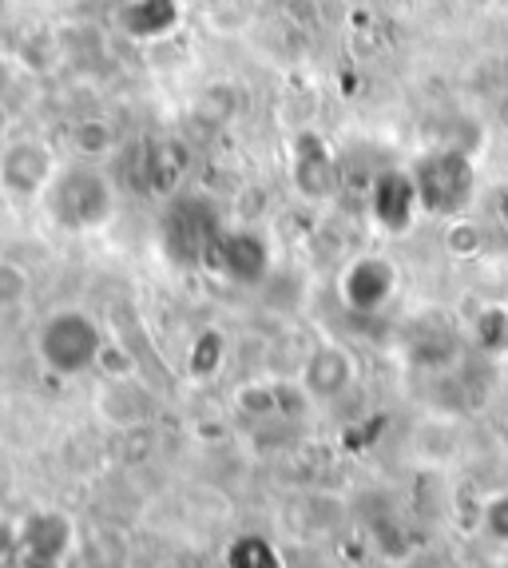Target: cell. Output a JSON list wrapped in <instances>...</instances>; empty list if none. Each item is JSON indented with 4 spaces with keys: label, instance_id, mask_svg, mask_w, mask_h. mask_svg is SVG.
Masks as SVG:
<instances>
[{
    "label": "cell",
    "instance_id": "cell-12",
    "mask_svg": "<svg viewBox=\"0 0 508 568\" xmlns=\"http://www.w3.org/2000/svg\"><path fill=\"white\" fill-rule=\"evenodd\" d=\"M95 409L108 426L115 429H135L151 417V394L132 378H108L104 389L95 394Z\"/></svg>",
    "mask_w": 508,
    "mask_h": 568
},
{
    "label": "cell",
    "instance_id": "cell-13",
    "mask_svg": "<svg viewBox=\"0 0 508 568\" xmlns=\"http://www.w3.org/2000/svg\"><path fill=\"white\" fill-rule=\"evenodd\" d=\"M68 143H72L75 160H108L115 152V143H120V128H115L108 115H80L72 123V132H68Z\"/></svg>",
    "mask_w": 508,
    "mask_h": 568
},
{
    "label": "cell",
    "instance_id": "cell-15",
    "mask_svg": "<svg viewBox=\"0 0 508 568\" xmlns=\"http://www.w3.org/2000/svg\"><path fill=\"white\" fill-rule=\"evenodd\" d=\"M191 155L180 140H163L151 148V163H148V180L155 187H175L183 180V171H187Z\"/></svg>",
    "mask_w": 508,
    "mask_h": 568
},
{
    "label": "cell",
    "instance_id": "cell-6",
    "mask_svg": "<svg viewBox=\"0 0 508 568\" xmlns=\"http://www.w3.org/2000/svg\"><path fill=\"white\" fill-rule=\"evenodd\" d=\"M354 382H358V362H354V354H349L342 342L326 338V342H318L306 358H302L298 389L311 402H318V406L338 402L342 394H349Z\"/></svg>",
    "mask_w": 508,
    "mask_h": 568
},
{
    "label": "cell",
    "instance_id": "cell-4",
    "mask_svg": "<svg viewBox=\"0 0 508 568\" xmlns=\"http://www.w3.org/2000/svg\"><path fill=\"white\" fill-rule=\"evenodd\" d=\"M417 195H421V207L434 211V215H461L465 203L473 195V168L461 152H434L425 155L414 171Z\"/></svg>",
    "mask_w": 508,
    "mask_h": 568
},
{
    "label": "cell",
    "instance_id": "cell-5",
    "mask_svg": "<svg viewBox=\"0 0 508 568\" xmlns=\"http://www.w3.org/2000/svg\"><path fill=\"white\" fill-rule=\"evenodd\" d=\"M291 183L298 191V200L306 203H329L338 200L342 191V168L338 155L322 140L318 132H298L294 135V155H291Z\"/></svg>",
    "mask_w": 508,
    "mask_h": 568
},
{
    "label": "cell",
    "instance_id": "cell-23",
    "mask_svg": "<svg viewBox=\"0 0 508 568\" xmlns=\"http://www.w3.org/2000/svg\"><path fill=\"white\" fill-rule=\"evenodd\" d=\"M12 80H17V68H12V60L0 52V100L12 92Z\"/></svg>",
    "mask_w": 508,
    "mask_h": 568
},
{
    "label": "cell",
    "instance_id": "cell-17",
    "mask_svg": "<svg viewBox=\"0 0 508 568\" xmlns=\"http://www.w3.org/2000/svg\"><path fill=\"white\" fill-rule=\"evenodd\" d=\"M445 251L453 258H473L485 251V227L469 215H453L449 227H445Z\"/></svg>",
    "mask_w": 508,
    "mask_h": 568
},
{
    "label": "cell",
    "instance_id": "cell-21",
    "mask_svg": "<svg viewBox=\"0 0 508 568\" xmlns=\"http://www.w3.org/2000/svg\"><path fill=\"white\" fill-rule=\"evenodd\" d=\"M0 568H24L20 521H9V517H0Z\"/></svg>",
    "mask_w": 508,
    "mask_h": 568
},
{
    "label": "cell",
    "instance_id": "cell-11",
    "mask_svg": "<svg viewBox=\"0 0 508 568\" xmlns=\"http://www.w3.org/2000/svg\"><path fill=\"white\" fill-rule=\"evenodd\" d=\"M215 263L238 283H258L271 266V251H266L263 235H254V231H226L215 243Z\"/></svg>",
    "mask_w": 508,
    "mask_h": 568
},
{
    "label": "cell",
    "instance_id": "cell-3",
    "mask_svg": "<svg viewBox=\"0 0 508 568\" xmlns=\"http://www.w3.org/2000/svg\"><path fill=\"white\" fill-rule=\"evenodd\" d=\"M60 160L40 135H20L0 152V191L12 203H40L48 183L57 180Z\"/></svg>",
    "mask_w": 508,
    "mask_h": 568
},
{
    "label": "cell",
    "instance_id": "cell-16",
    "mask_svg": "<svg viewBox=\"0 0 508 568\" xmlns=\"http://www.w3.org/2000/svg\"><path fill=\"white\" fill-rule=\"evenodd\" d=\"M226 568H283V557L271 540L258 537V532H246V537L231 540L226 549Z\"/></svg>",
    "mask_w": 508,
    "mask_h": 568
},
{
    "label": "cell",
    "instance_id": "cell-20",
    "mask_svg": "<svg viewBox=\"0 0 508 568\" xmlns=\"http://www.w3.org/2000/svg\"><path fill=\"white\" fill-rule=\"evenodd\" d=\"M480 529H485V537L497 540V545H508V493H497V497L485 501V509H480Z\"/></svg>",
    "mask_w": 508,
    "mask_h": 568
},
{
    "label": "cell",
    "instance_id": "cell-24",
    "mask_svg": "<svg viewBox=\"0 0 508 568\" xmlns=\"http://www.w3.org/2000/svg\"><path fill=\"white\" fill-rule=\"evenodd\" d=\"M24 568H57V565H32V560H24Z\"/></svg>",
    "mask_w": 508,
    "mask_h": 568
},
{
    "label": "cell",
    "instance_id": "cell-2",
    "mask_svg": "<svg viewBox=\"0 0 508 568\" xmlns=\"http://www.w3.org/2000/svg\"><path fill=\"white\" fill-rule=\"evenodd\" d=\"M104 346V326L80 306H64V311L48 314L37 331V358L57 378H80V374L95 369Z\"/></svg>",
    "mask_w": 508,
    "mask_h": 568
},
{
    "label": "cell",
    "instance_id": "cell-10",
    "mask_svg": "<svg viewBox=\"0 0 508 568\" xmlns=\"http://www.w3.org/2000/svg\"><path fill=\"white\" fill-rule=\"evenodd\" d=\"M243 100H246V92L238 80H207V84L191 95L187 115H191V123L207 128V132H223V128H231V123L238 120Z\"/></svg>",
    "mask_w": 508,
    "mask_h": 568
},
{
    "label": "cell",
    "instance_id": "cell-19",
    "mask_svg": "<svg viewBox=\"0 0 508 568\" xmlns=\"http://www.w3.org/2000/svg\"><path fill=\"white\" fill-rule=\"evenodd\" d=\"M32 294V275L17 258H0V311H17L29 303Z\"/></svg>",
    "mask_w": 508,
    "mask_h": 568
},
{
    "label": "cell",
    "instance_id": "cell-7",
    "mask_svg": "<svg viewBox=\"0 0 508 568\" xmlns=\"http://www.w3.org/2000/svg\"><path fill=\"white\" fill-rule=\"evenodd\" d=\"M397 286V266L382 255H362L342 271V303L349 311L358 314H374V311H386L394 303Z\"/></svg>",
    "mask_w": 508,
    "mask_h": 568
},
{
    "label": "cell",
    "instance_id": "cell-9",
    "mask_svg": "<svg viewBox=\"0 0 508 568\" xmlns=\"http://www.w3.org/2000/svg\"><path fill=\"white\" fill-rule=\"evenodd\" d=\"M417 211H421V195H417L414 175H397V171H386L382 180L369 191V215L382 231L389 235H405L414 227Z\"/></svg>",
    "mask_w": 508,
    "mask_h": 568
},
{
    "label": "cell",
    "instance_id": "cell-18",
    "mask_svg": "<svg viewBox=\"0 0 508 568\" xmlns=\"http://www.w3.org/2000/svg\"><path fill=\"white\" fill-rule=\"evenodd\" d=\"M223 362H226L223 334H219V331H203V334H199L195 346H191V358H187L191 374H195V378H215L219 369H223Z\"/></svg>",
    "mask_w": 508,
    "mask_h": 568
},
{
    "label": "cell",
    "instance_id": "cell-22",
    "mask_svg": "<svg viewBox=\"0 0 508 568\" xmlns=\"http://www.w3.org/2000/svg\"><path fill=\"white\" fill-rule=\"evenodd\" d=\"M457 9H465V12H477V17H485V12H497L505 0H453Z\"/></svg>",
    "mask_w": 508,
    "mask_h": 568
},
{
    "label": "cell",
    "instance_id": "cell-8",
    "mask_svg": "<svg viewBox=\"0 0 508 568\" xmlns=\"http://www.w3.org/2000/svg\"><path fill=\"white\" fill-rule=\"evenodd\" d=\"M20 545H24V560L32 565H60L75 549L72 517L60 509H37L20 517Z\"/></svg>",
    "mask_w": 508,
    "mask_h": 568
},
{
    "label": "cell",
    "instance_id": "cell-25",
    "mask_svg": "<svg viewBox=\"0 0 508 568\" xmlns=\"http://www.w3.org/2000/svg\"><path fill=\"white\" fill-rule=\"evenodd\" d=\"M195 4H199V9H207V4H215V0H195Z\"/></svg>",
    "mask_w": 508,
    "mask_h": 568
},
{
    "label": "cell",
    "instance_id": "cell-1",
    "mask_svg": "<svg viewBox=\"0 0 508 568\" xmlns=\"http://www.w3.org/2000/svg\"><path fill=\"white\" fill-rule=\"evenodd\" d=\"M44 215L68 235H92L104 231L115 215V183L104 163L72 160L60 163L57 180L44 191Z\"/></svg>",
    "mask_w": 508,
    "mask_h": 568
},
{
    "label": "cell",
    "instance_id": "cell-14",
    "mask_svg": "<svg viewBox=\"0 0 508 568\" xmlns=\"http://www.w3.org/2000/svg\"><path fill=\"white\" fill-rule=\"evenodd\" d=\"M203 12V29L211 32V37H238V32H246L254 24V17H258V0H215V4H207Z\"/></svg>",
    "mask_w": 508,
    "mask_h": 568
}]
</instances>
